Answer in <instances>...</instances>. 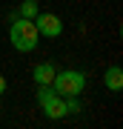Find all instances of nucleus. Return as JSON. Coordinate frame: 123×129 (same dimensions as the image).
Returning <instances> with one entry per match:
<instances>
[{"instance_id": "obj_1", "label": "nucleus", "mask_w": 123, "mask_h": 129, "mask_svg": "<svg viewBox=\"0 0 123 129\" xmlns=\"http://www.w3.org/2000/svg\"><path fill=\"white\" fill-rule=\"evenodd\" d=\"M37 37H40V32H37L34 20H29V17H17V20H14L12 17L9 40H12V46L17 49V52H32L37 46Z\"/></svg>"}, {"instance_id": "obj_2", "label": "nucleus", "mask_w": 123, "mask_h": 129, "mask_svg": "<svg viewBox=\"0 0 123 129\" xmlns=\"http://www.w3.org/2000/svg\"><path fill=\"white\" fill-rule=\"evenodd\" d=\"M49 86L55 89L60 98L80 95L83 86H86V75H83V72H74V69H63V72H55V78H52Z\"/></svg>"}, {"instance_id": "obj_3", "label": "nucleus", "mask_w": 123, "mask_h": 129, "mask_svg": "<svg viewBox=\"0 0 123 129\" xmlns=\"http://www.w3.org/2000/svg\"><path fill=\"white\" fill-rule=\"evenodd\" d=\"M37 101H40L43 115L49 118V120H60V118H66V101L49 86V83H46V86H37Z\"/></svg>"}, {"instance_id": "obj_4", "label": "nucleus", "mask_w": 123, "mask_h": 129, "mask_svg": "<svg viewBox=\"0 0 123 129\" xmlns=\"http://www.w3.org/2000/svg\"><path fill=\"white\" fill-rule=\"evenodd\" d=\"M34 26H37V32H40L43 37H60V32H63V23H60L57 14H40L37 12Z\"/></svg>"}, {"instance_id": "obj_5", "label": "nucleus", "mask_w": 123, "mask_h": 129, "mask_svg": "<svg viewBox=\"0 0 123 129\" xmlns=\"http://www.w3.org/2000/svg\"><path fill=\"white\" fill-rule=\"evenodd\" d=\"M103 83L109 92H120L123 89V69L120 66H109V69L103 72Z\"/></svg>"}, {"instance_id": "obj_6", "label": "nucleus", "mask_w": 123, "mask_h": 129, "mask_svg": "<svg viewBox=\"0 0 123 129\" xmlns=\"http://www.w3.org/2000/svg\"><path fill=\"white\" fill-rule=\"evenodd\" d=\"M55 72H57V69H55L52 63H40V66H34L32 78H34V83H37V86H46V83H52Z\"/></svg>"}, {"instance_id": "obj_7", "label": "nucleus", "mask_w": 123, "mask_h": 129, "mask_svg": "<svg viewBox=\"0 0 123 129\" xmlns=\"http://www.w3.org/2000/svg\"><path fill=\"white\" fill-rule=\"evenodd\" d=\"M20 17H29V20H34L37 17V0H23L20 3V9H17Z\"/></svg>"}, {"instance_id": "obj_8", "label": "nucleus", "mask_w": 123, "mask_h": 129, "mask_svg": "<svg viewBox=\"0 0 123 129\" xmlns=\"http://www.w3.org/2000/svg\"><path fill=\"white\" fill-rule=\"evenodd\" d=\"M3 92H6V78L0 75V95H3Z\"/></svg>"}]
</instances>
